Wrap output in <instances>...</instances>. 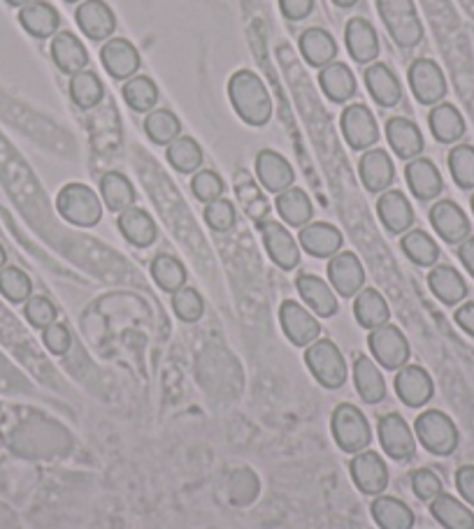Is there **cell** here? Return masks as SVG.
Returning <instances> with one entry per match:
<instances>
[{
  "label": "cell",
  "mask_w": 474,
  "mask_h": 529,
  "mask_svg": "<svg viewBox=\"0 0 474 529\" xmlns=\"http://www.w3.org/2000/svg\"><path fill=\"white\" fill-rule=\"evenodd\" d=\"M228 98L237 117L247 126L261 128L272 119V98L263 79L251 70H237L228 79Z\"/></svg>",
  "instance_id": "cell-1"
},
{
  "label": "cell",
  "mask_w": 474,
  "mask_h": 529,
  "mask_svg": "<svg viewBox=\"0 0 474 529\" xmlns=\"http://www.w3.org/2000/svg\"><path fill=\"white\" fill-rule=\"evenodd\" d=\"M377 12L391 40L400 49H414L421 45L423 24L414 0H377Z\"/></svg>",
  "instance_id": "cell-2"
},
{
  "label": "cell",
  "mask_w": 474,
  "mask_h": 529,
  "mask_svg": "<svg viewBox=\"0 0 474 529\" xmlns=\"http://www.w3.org/2000/svg\"><path fill=\"white\" fill-rule=\"evenodd\" d=\"M305 365L323 388L337 390L347 383V360H344L340 346L333 339H316L314 344L307 346Z\"/></svg>",
  "instance_id": "cell-3"
},
{
  "label": "cell",
  "mask_w": 474,
  "mask_h": 529,
  "mask_svg": "<svg viewBox=\"0 0 474 529\" xmlns=\"http://www.w3.org/2000/svg\"><path fill=\"white\" fill-rule=\"evenodd\" d=\"M56 209L77 228H93L103 219V200L86 184H66L56 195Z\"/></svg>",
  "instance_id": "cell-4"
},
{
  "label": "cell",
  "mask_w": 474,
  "mask_h": 529,
  "mask_svg": "<svg viewBox=\"0 0 474 529\" xmlns=\"http://www.w3.org/2000/svg\"><path fill=\"white\" fill-rule=\"evenodd\" d=\"M330 427H333L335 444L344 453L356 455L368 451V446L372 444V427L368 418L354 404H337L333 418H330Z\"/></svg>",
  "instance_id": "cell-5"
},
{
  "label": "cell",
  "mask_w": 474,
  "mask_h": 529,
  "mask_svg": "<svg viewBox=\"0 0 474 529\" xmlns=\"http://www.w3.org/2000/svg\"><path fill=\"white\" fill-rule=\"evenodd\" d=\"M414 432L419 441L426 448L428 453L440 455V458H447L458 448V441H461V434H458V427L454 420H451L444 411L430 409L423 411L414 423Z\"/></svg>",
  "instance_id": "cell-6"
},
{
  "label": "cell",
  "mask_w": 474,
  "mask_h": 529,
  "mask_svg": "<svg viewBox=\"0 0 474 529\" xmlns=\"http://www.w3.org/2000/svg\"><path fill=\"white\" fill-rule=\"evenodd\" d=\"M407 82L412 89L416 103L421 105H440L447 96V77L440 68V63L433 59H416L407 70Z\"/></svg>",
  "instance_id": "cell-7"
},
{
  "label": "cell",
  "mask_w": 474,
  "mask_h": 529,
  "mask_svg": "<svg viewBox=\"0 0 474 529\" xmlns=\"http://www.w3.org/2000/svg\"><path fill=\"white\" fill-rule=\"evenodd\" d=\"M368 346L372 358H375L377 365H382L384 369H395L398 372L400 367L407 365L409 360V342L405 337V332L395 325L386 323L382 328L370 330Z\"/></svg>",
  "instance_id": "cell-8"
},
{
  "label": "cell",
  "mask_w": 474,
  "mask_h": 529,
  "mask_svg": "<svg viewBox=\"0 0 474 529\" xmlns=\"http://www.w3.org/2000/svg\"><path fill=\"white\" fill-rule=\"evenodd\" d=\"M340 128L344 142H347L354 151H368L375 147L379 140V126L375 114L361 103L344 107L340 117Z\"/></svg>",
  "instance_id": "cell-9"
},
{
  "label": "cell",
  "mask_w": 474,
  "mask_h": 529,
  "mask_svg": "<svg viewBox=\"0 0 474 529\" xmlns=\"http://www.w3.org/2000/svg\"><path fill=\"white\" fill-rule=\"evenodd\" d=\"M279 323H282L284 335L293 346H305L307 349L321 335V325L316 321V316L296 300L282 302V307H279Z\"/></svg>",
  "instance_id": "cell-10"
},
{
  "label": "cell",
  "mask_w": 474,
  "mask_h": 529,
  "mask_svg": "<svg viewBox=\"0 0 474 529\" xmlns=\"http://www.w3.org/2000/svg\"><path fill=\"white\" fill-rule=\"evenodd\" d=\"M258 230H261L265 251H268L272 263L286 272L296 270L300 263V246L296 237L289 233V228L279 221H261Z\"/></svg>",
  "instance_id": "cell-11"
},
{
  "label": "cell",
  "mask_w": 474,
  "mask_h": 529,
  "mask_svg": "<svg viewBox=\"0 0 474 529\" xmlns=\"http://www.w3.org/2000/svg\"><path fill=\"white\" fill-rule=\"evenodd\" d=\"M328 281L342 297H356L365 288V270L354 251H340L328 260Z\"/></svg>",
  "instance_id": "cell-12"
},
{
  "label": "cell",
  "mask_w": 474,
  "mask_h": 529,
  "mask_svg": "<svg viewBox=\"0 0 474 529\" xmlns=\"http://www.w3.org/2000/svg\"><path fill=\"white\" fill-rule=\"evenodd\" d=\"M351 478H354L356 488L363 492V495L379 497L382 492L389 488V469H386V462L379 453L375 451H361L351 458Z\"/></svg>",
  "instance_id": "cell-13"
},
{
  "label": "cell",
  "mask_w": 474,
  "mask_h": 529,
  "mask_svg": "<svg viewBox=\"0 0 474 529\" xmlns=\"http://www.w3.org/2000/svg\"><path fill=\"white\" fill-rule=\"evenodd\" d=\"M100 63H103V68L112 79L126 82V79L138 75L142 59L138 47H135L131 40L110 38L100 47Z\"/></svg>",
  "instance_id": "cell-14"
},
{
  "label": "cell",
  "mask_w": 474,
  "mask_h": 529,
  "mask_svg": "<svg viewBox=\"0 0 474 529\" xmlns=\"http://www.w3.org/2000/svg\"><path fill=\"white\" fill-rule=\"evenodd\" d=\"M379 441L386 455L393 460H412L416 455V439L412 434V427L400 413H389V416L379 418Z\"/></svg>",
  "instance_id": "cell-15"
},
{
  "label": "cell",
  "mask_w": 474,
  "mask_h": 529,
  "mask_svg": "<svg viewBox=\"0 0 474 529\" xmlns=\"http://www.w3.org/2000/svg\"><path fill=\"white\" fill-rule=\"evenodd\" d=\"M75 21L79 31L93 42L110 40L117 31V17L105 0H82L75 12Z\"/></svg>",
  "instance_id": "cell-16"
},
{
  "label": "cell",
  "mask_w": 474,
  "mask_h": 529,
  "mask_svg": "<svg viewBox=\"0 0 474 529\" xmlns=\"http://www.w3.org/2000/svg\"><path fill=\"white\" fill-rule=\"evenodd\" d=\"M430 223H433L435 233L447 244H461L472 233L468 214L454 200L435 202L433 209H430Z\"/></svg>",
  "instance_id": "cell-17"
},
{
  "label": "cell",
  "mask_w": 474,
  "mask_h": 529,
  "mask_svg": "<svg viewBox=\"0 0 474 529\" xmlns=\"http://www.w3.org/2000/svg\"><path fill=\"white\" fill-rule=\"evenodd\" d=\"M256 177L265 191L284 193L286 188L296 184V172L293 165L275 149H261L256 154Z\"/></svg>",
  "instance_id": "cell-18"
},
{
  "label": "cell",
  "mask_w": 474,
  "mask_h": 529,
  "mask_svg": "<svg viewBox=\"0 0 474 529\" xmlns=\"http://www.w3.org/2000/svg\"><path fill=\"white\" fill-rule=\"evenodd\" d=\"M395 393L407 407L419 409L433 400L435 386L426 369L419 365H405L395 374Z\"/></svg>",
  "instance_id": "cell-19"
},
{
  "label": "cell",
  "mask_w": 474,
  "mask_h": 529,
  "mask_svg": "<svg viewBox=\"0 0 474 529\" xmlns=\"http://www.w3.org/2000/svg\"><path fill=\"white\" fill-rule=\"evenodd\" d=\"M344 42H347V52L351 59L361 65H372L379 56V35L375 26L365 17H354L344 26Z\"/></svg>",
  "instance_id": "cell-20"
},
{
  "label": "cell",
  "mask_w": 474,
  "mask_h": 529,
  "mask_svg": "<svg viewBox=\"0 0 474 529\" xmlns=\"http://www.w3.org/2000/svg\"><path fill=\"white\" fill-rule=\"evenodd\" d=\"M386 142L393 149V154L402 161H414L423 154L426 140H423L421 128L407 117L386 119Z\"/></svg>",
  "instance_id": "cell-21"
},
{
  "label": "cell",
  "mask_w": 474,
  "mask_h": 529,
  "mask_svg": "<svg viewBox=\"0 0 474 529\" xmlns=\"http://www.w3.org/2000/svg\"><path fill=\"white\" fill-rule=\"evenodd\" d=\"M377 216L382 221V226L393 235H405L414 226L412 202L407 200L405 193L395 191V188H389V191L379 195Z\"/></svg>",
  "instance_id": "cell-22"
},
{
  "label": "cell",
  "mask_w": 474,
  "mask_h": 529,
  "mask_svg": "<svg viewBox=\"0 0 474 529\" xmlns=\"http://www.w3.org/2000/svg\"><path fill=\"white\" fill-rule=\"evenodd\" d=\"M19 24L35 40H49L59 33L61 14L47 0H31L19 10Z\"/></svg>",
  "instance_id": "cell-23"
},
{
  "label": "cell",
  "mask_w": 474,
  "mask_h": 529,
  "mask_svg": "<svg viewBox=\"0 0 474 529\" xmlns=\"http://www.w3.org/2000/svg\"><path fill=\"white\" fill-rule=\"evenodd\" d=\"M358 177L370 193L389 191L395 179V165L384 149H368L358 161Z\"/></svg>",
  "instance_id": "cell-24"
},
{
  "label": "cell",
  "mask_w": 474,
  "mask_h": 529,
  "mask_svg": "<svg viewBox=\"0 0 474 529\" xmlns=\"http://www.w3.org/2000/svg\"><path fill=\"white\" fill-rule=\"evenodd\" d=\"M52 61L63 75L73 77L75 72L89 68V52H86L84 42L77 38L73 31H59L52 38V47H49Z\"/></svg>",
  "instance_id": "cell-25"
},
{
  "label": "cell",
  "mask_w": 474,
  "mask_h": 529,
  "mask_svg": "<svg viewBox=\"0 0 474 529\" xmlns=\"http://www.w3.org/2000/svg\"><path fill=\"white\" fill-rule=\"evenodd\" d=\"M405 179L409 191H412L414 198L421 202L435 200L444 188V179L440 175V170H437V165L430 161V158L419 156L414 158V161H409L405 168Z\"/></svg>",
  "instance_id": "cell-26"
},
{
  "label": "cell",
  "mask_w": 474,
  "mask_h": 529,
  "mask_svg": "<svg viewBox=\"0 0 474 529\" xmlns=\"http://www.w3.org/2000/svg\"><path fill=\"white\" fill-rule=\"evenodd\" d=\"M296 288L303 302L307 304V309L312 311L314 316L330 318L337 314L340 304H337V293L333 291V286L328 281H323L316 274H300L296 279Z\"/></svg>",
  "instance_id": "cell-27"
},
{
  "label": "cell",
  "mask_w": 474,
  "mask_h": 529,
  "mask_svg": "<svg viewBox=\"0 0 474 529\" xmlns=\"http://www.w3.org/2000/svg\"><path fill=\"white\" fill-rule=\"evenodd\" d=\"M298 242L303 249L310 253L312 258H333L335 253H340L342 244H344V237L340 230L335 226H330V223H323V221H312L307 223L305 228H300V235H298Z\"/></svg>",
  "instance_id": "cell-28"
},
{
  "label": "cell",
  "mask_w": 474,
  "mask_h": 529,
  "mask_svg": "<svg viewBox=\"0 0 474 529\" xmlns=\"http://www.w3.org/2000/svg\"><path fill=\"white\" fill-rule=\"evenodd\" d=\"M365 86L372 100L384 110L395 107L402 100V84L395 72L386 63H372L365 68Z\"/></svg>",
  "instance_id": "cell-29"
},
{
  "label": "cell",
  "mask_w": 474,
  "mask_h": 529,
  "mask_svg": "<svg viewBox=\"0 0 474 529\" xmlns=\"http://www.w3.org/2000/svg\"><path fill=\"white\" fill-rule=\"evenodd\" d=\"M319 86L330 103H349L356 96V77L347 63L333 61L319 72Z\"/></svg>",
  "instance_id": "cell-30"
},
{
  "label": "cell",
  "mask_w": 474,
  "mask_h": 529,
  "mask_svg": "<svg viewBox=\"0 0 474 529\" xmlns=\"http://www.w3.org/2000/svg\"><path fill=\"white\" fill-rule=\"evenodd\" d=\"M117 226L126 242L138 246V249H147V246H152L158 237V228L156 221L152 219V214L140 207H131L126 209V212H121Z\"/></svg>",
  "instance_id": "cell-31"
},
{
  "label": "cell",
  "mask_w": 474,
  "mask_h": 529,
  "mask_svg": "<svg viewBox=\"0 0 474 529\" xmlns=\"http://www.w3.org/2000/svg\"><path fill=\"white\" fill-rule=\"evenodd\" d=\"M428 286L433 295L447 307H456L468 297V284L461 272L451 265H435L428 274Z\"/></svg>",
  "instance_id": "cell-32"
},
{
  "label": "cell",
  "mask_w": 474,
  "mask_h": 529,
  "mask_svg": "<svg viewBox=\"0 0 474 529\" xmlns=\"http://www.w3.org/2000/svg\"><path fill=\"white\" fill-rule=\"evenodd\" d=\"M298 47L305 63L312 65V68H326V65L333 63L337 56L335 38L321 26H312L307 28V31H303V35H300L298 40Z\"/></svg>",
  "instance_id": "cell-33"
},
{
  "label": "cell",
  "mask_w": 474,
  "mask_h": 529,
  "mask_svg": "<svg viewBox=\"0 0 474 529\" xmlns=\"http://www.w3.org/2000/svg\"><path fill=\"white\" fill-rule=\"evenodd\" d=\"M430 133L440 144H456L461 142L465 135V119L461 110L451 103L433 105V110L428 114Z\"/></svg>",
  "instance_id": "cell-34"
},
{
  "label": "cell",
  "mask_w": 474,
  "mask_h": 529,
  "mask_svg": "<svg viewBox=\"0 0 474 529\" xmlns=\"http://www.w3.org/2000/svg\"><path fill=\"white\" fill-rule=\"evenodd\" d=\"M275 207H277L279 219H282L286 226L305 228L307 223H312L314 207H312L310 195H307L303 188H298V186L286 188L284 193L277 195Z\"/></svg>",
  "instance_id": "cell-35"
},
{
  "label": "cell",
  "mask_w": 474,
  "mask_h": 529,
  "mask_svg": "<svg viewBox=\"0 0 474 529\" xmlns=\"http://www.w3.org/2000/svg\"><path fill=\"white\" fill-rule=\"evenodd\" d=\"M354 316L361 328L375 330L389 323L391 309L386 297L377 291V288H363L354 300Z\"/></svg>",
  "instance_id": "cell-36"
},
{
  "label": "cell",
  "mask_w": 474,
  "mask_h": 529,
  "mask_svg": "<svg viewBox=\"0 0 474 529\" xmlns=\"http://www.w3.org/2000/svg\"><path fill=\"white\" fill-rule=\"evenodd\" d=\"M354 383L358 395L368 404H379L386 400V381L382 369L368 355H358L354 362Z\"/></svg>",
  "instance_id": "cell-37"
},
{
  "label": "cell",
  "mask_w": 474,
  "mask_h": 529,
  "mask_svg": "<svg viewBox=\"0 0 474 529\" xmlns=\"http://www.w3.org/2000/svg\"><path fill=\"white\" fill-rule=\"evenodd\" d=\"M100 198H103L110 212L121 214L126 212V209L135 207V198H138V195H135V186L131 184V179L117 170H112L100 177Z\"/></svg>",
  "instance_id": "cell-38"
},
{
  "label": "cell",
  "mask_w": 474,
  "mask_h": 529,
  "mask_svg": "<svg viewBox=\"0 0 474 529\" xmlns=\"http://www.w3.org/2000/svg\"><path fill=\"white\" fill-rule=\"evenodd\" d=\"M430 513L444 529H474V513L449 492H442L430 502Z\"/></svg>",
  "instance_id": "cell-39"
},
{
  "label": "cell",
  "mask_w": 474,
  "mask_h": 529,
  "mask_svg": "<svg viewBox=\"0 0 474 529\" xmlns=\"http://www.w3.org/2000/svg\"><path fill=\"white\" fill-rule=\"evenodd\" d=\"M68 91L79 110H93V107H98L105 98L103 79H100L91 68L75 72V75L70 77Z\"/></svg>",
  "instance_id": "cell-40"
},
{
  "label": "cell",
  "mask_w": 474,
  "mask_h": 529,
  "mask_svg": "<svg viewBox=\"0 0 474 529\" xmlns=\"http://www.w3.org/2000/svg\"><path fill=\"white\" fill-rule=\"evenodd\" d=\"M372 518L382 529H412L414 511L398 497L379 495L372 502Z\"/></svg>",
  "instance_id": "cell-41"
},
{
  "label": "cell",
  "mask_w": 474,
  "mask_h": 529,
  "mask_svg": "<svg viewBox=\"0 0 474 529\" xmlns=\"http://www.w3.org/2000/svg\"><path fill=\"white\" fill-rule=\"evenodd\" d=\"M165 158L182 175H196L205 161L203 149H200V144L191 135H179L175 142H170L165 147Z\"/></svg>",
  "instance_id": "cell-42"
},
{
  "label": "cell",
  "mask_w": 474,
  "mask_h": 529,
  "mask_svg": "<svg viewBox=\"0 0 474 529\" xmlns=\"http://www.w3.org/2000/svg\"><path fill=\"white\" fill-rule=\"evenodd\" d=\"M145 133L156 147H168L170 142H175L182 135V121L168 107H156L145 117Z\"/></svg>",
  "instance_id": "cell-43"
},
{
  "label": "cell",
  "mask_w": 474,
  "mask_h": 529,
  "mask_svg": "<svg viewBox=\"0 0 474 529\" xmlns=\"http://www.w3.org/2000/svg\"><path fill=\"white\" fill-rule=\"evenodd\" d=\"M121 96H124L126 105L138 114H149L156 110L158 103V86L152 77L147 75H135L126 79L121 86Z\"/></svg>",
  "instance_id": "cell-44"
},
{
  "label": "cell",
  "mask_w": 474,
  "mask_h": 529,
  "mask_svg": "<svg viewBox=\"0 0 474 529\" xmlns=\"http://www.w3.org/2000/svg\"><path fill=\"white\" fill-rule=\"evenodd\" d=\"M400 249L419 267H435L440 260V246L426 230H407L400 239Z\"/></svg>",
  "instance_id": "cell-45"
},
{
  "label": "cell",
  "mask_w": 474,
  "mask_h": 529,
  "mask_svg": "<svg viewBox=\"0 0 474 529\" xmlns=\"http://www.w3.org/2000/svg\"><path fill=\"white\" fill-rule=\"evenodd\" d=\"M152 277L161 291L172 295L186 286V267L182 260L170 256V253H158L152 260Z\"/></svg>",
  "instance_id": "cell-46"
},
{
  "label": "cell",
  "mask_w": 474,
  "mask_h": 529,
  "mask_svg": "<svg viewBox=\"0 0 474 529\" xmlns=\"http://www.w3.org/2000/svg\"><path fill=\"white\" fill-rule=\"evenodd\" d=\"M0 295L12 304H24L33 295V281L24 270L14 265H5L0 270Z\"/></svg>",
  "instance_id": "cell-47"
},
{
  "label": "cell",
  "mask_w": 474,
  "mask_h": 529,
  "mask_svg": "<svg viewBox=\"0 0 474 529\" xmlns=\"http://www.w3.org/2000/svg\"><path fill=\"white\" fill-rule=\"evenodd\" d=\"M449 172L458 188L470 191L474 188V147L472 144H456L449 151Z\"/></svg>",
  "instance_id": "cell-48"
},
{
  "label": "cell",
  "mask_w": 474,
  "mask_h": 529,
  "mask_svg": "<svg viewBox=\"0 0 474 529\" xmlns=\"http://www.w3.org/2000/svg\"><path fill=\"white\" fill-rule=\"evenodd\" d=\"M172 311L179 321L184 323H198L205 314V300L196 288H179V291L172 293Z\"/></svg>",
  "instance_id": "cell-49"
},
{
  "label": "cell",
  "mask_w": 474,
  "mask_h": 529,
  "mask_svg": "<svg viewBox=\"0 0 474 529\" xmlns=\"http://www.w3.org/2000/svg\"><path fill=\"white\" fill-rule=\"evenodd\" d=\"M24 316L26 321L33 325V328L45 330L49 325L56 323V316H59V309L56 304L45 295H31L24 302Z\"/></svg>",
  "instance_id": "cell-50"
},
{
  "label": "cell",
  "mask_w": 474,
  "mask_h": 529,
  "mask_svg": "<svg viewBox=\"0 0 474 529\" xmlns=\"http://www.w3.org/2000/svg\"><path fill=\"white\" fill-rule=\"evenodd\" d=\"M224 191H226L224 179H221L214 170H198L191 179L193 198L205 202V205L207 202L224 198Z\"/></svg>",
  "instance_id": "cell-51"
},
{
  "label": "cell",
  "mask_w": 474,
  "mask_h": 529,
  "mask_svg": "<svg viewBox=\"0 0 474 529\" xmlns=\"http://www.w3.org/2000/svg\"><path fill=\"white\" fill-rule=\"evenodd\" d=\"M203 216H205L207 226H210L212 230H217V233H228V230H233L237 223L235 205L226 198L207 202Z\"/></svg>",
  "instance_id": "cell-52"
},
{
  "label": "cell",
  "mask_w": 474,
  "mask_h": 529,
  "mask_svg": "<svg viewBox=\"0 0 474 529\" xmlns=\"http://www.w3.org/2000/svg\"><path fill=\"white\" fill-rule=\"evenodd\" d=\"M412 490L421 502H433L437 495H442V481L433 469H416L412 474Z\"/></svg>",
  "instance_id": "cell-53"
},
{
  "label": "cell",
  "mask_w": 474,
  "mask_h": 529,
  "mask_svg": "<svg viewBox=\"0 0 474 529\" xmlns=\"http://www.w3.org/2000/svg\"><path fill=\"white\" fill-rule=\"evenodd\" d=\"M42 342L52 355H66L73 346V335L63 323H52L49 328L42 330Z\"/></svg>",
  "instance_id": "cell-54"
},
{
  "label": "cell",
  "mask_w": 474,
  "mask_h": 529,
  "mask_svg": "<svg viewBox=\"0 0 474 529\" xmlns=\"http://www.w3.org/2000/svg\"><path fill=\"white\" fill-rule=\"evenodd\" d=\"M279 10H282L284 19L303 21L312 14L314 0H279Z\"/></svg>",
  "instance_id": "cell-55"
},
{
  "label": "cell",
  "mask_w": 474,
  "mask_h": 529,
  "mask_svg": "<svg viewBox=\"0 0 474 529\" xmlns=\"http://www.w3.org/2000/svg\"><path fill=\"white\" fill-rule=\"evenodd\" d=\"M456 488L465 502L474 506V465H463L456 471Z\"/></svg>",
  "instance_id": "cell-56"
},
{
  "label": "cell",
  "mask_w": 474,
  "mask_h": 529,
  "mask_svg": "<svg viewBox=\"0 0 474 529\" xmlns=\"http://www.w3.org/2000/svg\"><path fill=\"white\" fill-rule=\"evenodd\" d=\"M454 321L458 323V328L463 332H468L470 337H474V302H465L463 307L456 309Z\"/></svg>",
  "instance_id": "cell-57"
},
{
  "label": "cell",
  "mask_w": 474,
  "mask_h": 529,
  "mask_svg": "<svg viewBox=\"0 0 474 529\" xmlns=\"http://www.w3.org/2000/svg\"><path fill=\"white\" fill-rule=\"evenodd\" d=\"M458 258H461L465 270H468L474 277V237L472 235L465 239V242L458 244Z\"/></svg>",
  "instance_id": "cell-58"
},
{
  "label": "cell",
  "mask_w": 474,
  "mask_h": 529,
  "mask_svg": "<svg viewBox=\"0 0 474 529\" xmlns=\"http://www.w3.org/2000/svg\"><path fill=\"white\" fill-rule=\"evenodd\" d=\"M333 3L337 7H344V10H347V7H354L358 3V0H333Z\"/></svg>",
  "instance_id": "cell-59"
},
{
  "label": "cell",
  "mask_w": 474,
  "mask_h": 529,
  "mask_svg": "<svg viewBox=\"0 0 474 529\" xmlns=\"http://www.w3.org/2000/svg\"><path fill=\"white\" fill-rule=\"evenodd\" d=\"M5 3H7V5H10V7H19V10H21V7H24V5H28V3H31V0H5Z\"/></svg>",
  "instance_id": "cell-60"
},
{
  "label": "cell",
  "mask_w": 474,
  "mask_h": 529,
  "mask_svg": "<svg viewBox=\"0 0 474 529\" xmlns=\"http://www.w3.org/2000/svg\"><path fill=\"white\" fill-rule=\"evenodd\" d=\"M5 263H7V253H5V249H3V244H0V270H3Z\"/></svg>",
  "instance_id": "cell-61"
},
{
  "label": "cell",
  "mask_w": 474,
  "mask_h": 529,
  "mask_svg": "<svg viewBox=\"0 0 474 529\" xmlns=\"http://www.w3.org/2000/svg\"><path fill=\"white\" fill-rule=\"evenodd\" d=\"M470 205H472V214H474V195H472V200H470Z\"/></svg>",
  "instance_id": "cell-62"
},
{
  "label": "cell",
  "mask_w": 474,
  "mask_h": 529,
  "mask_svg": "<svg viewBox=\"0 0 474 529\" xmlns=\"http://www.w3.org/2000/svg\"><path fill=\"white\" fill-rule=\"evenodd\" d=\"M66 3H82V0H66Z\"/></svg>",
  "instance_id": "cell-63"
}]
</instances>
